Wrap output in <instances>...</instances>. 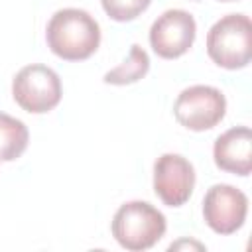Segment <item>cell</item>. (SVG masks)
I'll return each mask as SVG.
<instances>
[{"label": "cell", "mask_w": 252, "mask_h": 252, "mask_svg": "<svg viewBox=\"0 0 252 252\" xmlns=\"http://www.w3.org/2000/svg\"><path fill=\"white\" fill-rule=\"evenodd\" d=\"M104 12L116 22H132L148 10L152 0H100Z\"/></svg>", "instance_id": "7c38bea8"}, {"label": "cell", "mask_w": 252, "mask_h": 252, "mask_svg": "<svg viewBox=\"0 0 252 252\" xmlns=\"http://www.w3.org/2000/svg\"><path fill=\"white\" fill-rule=\"evenodd\" d=\"M63 89L59 75L47 65H26L12 81V96L20 108L32 114L53 110L61 100Z\"/></svg>", "instance_id": "277c9868"}, {"label": "cell", "mask_w": 252, "mask_h": 252, "mask_svg": "<svg viewBox=\"0 0 252 252\" xmlns=\"http://www.w3.org/2000/svg\"><path fill=\"white\" fill-rule=\"evenodd\" d=\"M226 112L224 94L211 85H193L183 89L173 104V114L181 126L193 132L215 128Z\"/></svg>", "instance_id": "5b68a950"}, {"label": "cell", "mask_w": 252, "mask_h": 252, "mask_svg": "<svg viewBox=\"0 0 252 252\" xmlns=\"http://www.w3.org/2000/svg\"><path fill=\"white\" fill-rule=\"evenodd\" d=\"M207 53L222 69H242L252 59V22L244 14H228L207 33Z\"/></svg>", "instance_id": "3957f363"}, {"label": "cell", "mask_w": 252, "mask_h": 252, "mask_svg": "<svg viewBox=\"0 0 252 252\" xmlns=\"http://www.w3.org/2000/svg\"><path fill=\"white\" fill-rule=\"evenodd\" d=\"M28 140H30L28 126L18 118L0 112V159L2 161L18 159L26 152Z\"/></svg>", "instance_id": "30bf717a"}, {"label": "cell", "mask_w": 252, "mask_h": 252, "mask_svg": "<svg viewBox=\"0 0 252 252\" xmlns=\"http://www.w3.org/2000/svg\"><path fill=\"white\" fill-rule=\"evenodd\" d=\"M248 215V197L228 185V183H217L213 185L203 199V219L211 230L217 234H232L236 232Z\"/></svg>", "instance_id": "8992f818"}, {"label": "cell", "mask_w": 252, "mask_h": 252, "mask_svg": "<svg viewBox=\"0 0 252 252\" xmlns=\"http://www.w3.org/2000/svg\"><path fill=\"white\" fill-rule=\"evenodd\" d=\"M197 33L195 18L179 8L165 10L150 28V45L161 59H177L185 55Z\"/></svg>", "instance_id": "52a82bcc"}, {"label": "cell", "mask_w": 252, "mask_h": 252, "mask_svg": "<svg viewBox=\"0 0 252 252\" xmlns=\"http://www.w3.org/2000/svg\"><path fill=\"white\" fill-rule=\"evenodd\" d=\"M110 228L122 248L142 252L156 246L163 238L167 222L163 213L154 205L146 201H128L114 213Z\"/></svg>", "instance_id": "7a4b0ae2"}, {"label": "cell", "mask_w": 252, "mask_h": 252, "mask_svg": "<svg viewBox=\"0 0 252 252\" xmlns=\"http://www.w3.org/2000/svg\"><path fill=\"white\" fill-rule=\"evenodd\" d=\"M49 49L65 61H85L100 45V26L85 10H57L45 30Z\"/></svg>", "instance_id": "6da1fadb"}, {"label": "cell", "mask_w": 252, "mask_h": 252, "mask_svg": "<svg viewBox=\"0 0 252 252\" xmlns=\"http://www.w3.org/2000/svg\"><path fill=\"white\" fill-rule=\"evenodd\" d=\"M213 158L219 169L234 175H250L252 169V132L248 126H236L220 134L213 146Z\"/></svg>", "instance_id": "9c48e42d"}, {"label": "cell", "mask_w": 252, "mask_h": 252, "mask_svg": "<svg viewBox=\"0 0 252 252\" xmlns=\"http://www.w3.org/2000/svg\"><path fill=\"white\" fill-rule=\"evenodd\" d=\"M150 71V57L146 53V49H142L138 43H134L130 47L128 57L114 69H110L104 75V83L108 85H132L140 79L146 77V73Z\"/></svg>", "instance_id": "8fae6325"}, {"label": "cell", "mask_w": 252, "mask_h": 252, "mask_svg": "<svg viewBox=\"0 0 252 252\" xmlns=\"http://www.w3.org/2000/svg\"><path fill=\"white\" fill-rule=\"evenodd\" d=\"M219 2H234V0H219Z\"/></svg>", "instance_id": "4fadbf2b"}, {"label": "cell", "mask_w": 252, "mask_h": 252, "mask_svg": "<svg viewBox=\"0 0 252 252\" xmlns=\"http://www.w3.org/2000/svg\"><path fill=\"white\" fill-rule=\"evenodd\" d=\"M195 187V169L179 154H163L154 163V191L167 207H181Z\"/></svg>", "instance_id": "ba28073f"}]
</instances>
